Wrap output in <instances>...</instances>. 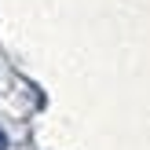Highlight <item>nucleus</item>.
Instances as JSON below:
<instances>
[{
    "mask_svg": "<svg viewBox=\"0 0 150 150\" xmlns=\"http://www.w3.org/2000/svg\"><path fill=\"white\" fill-rule=\"evenodd\" d=\"M0 150H7V136H4V128H0Z\"/></svg>",
    "mask_w": 150,
    "mask_h": 150,
    "instance_id": "nucleus-1",
    "label": "nucleus"
}]
</instances>
